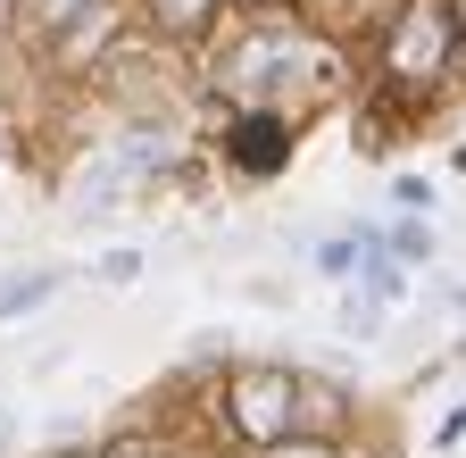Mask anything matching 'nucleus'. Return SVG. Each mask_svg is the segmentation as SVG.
Returning <instances> with one entry per match:
<instances>
[{"mask_svg": "<svg viewBox=\"0 0 466 458\" xmlns=\"http://www.w3.org/2000/svg\"><path fill=\"white\" fill-rule=\"evenodd\" d=\"M233 417H242V433L275 442V433H283V417H291V375H275V367L242 375V383H233Z\"/></svg>", "mask_w": 466, "mask_h": 458, "instance_id": "f257e3e1", "label": "nucleus"}, {"mask_svg": "<svg viewBox=\"0 0 466 458\" xmlns=\"http://www.w3.org/2000/svg\"><path fill=\"white\" fill-rule=\"evenodd\" d=\"M233 158L258 167V176H267V167H283V126H275V117H242V126H233Z\"/></svg>", "mask_w": 466, "mask_h": 458, "instance_id": "f03ea898", "label": "nucleus"}, {"mask_svg": "<svg viewBox=\"0 0 466 458\" xmlns=\"http://www.w3.org/2000/svg\"><path fill=\"white\" fill-rule=\"evenodd\" d=\"M58 283H67L58 267H25V275H9V283H0V325H9V317H25V309H42Z\"/></svg>", "mask_w": 466, "mask_h": 458, "instance_id": "7ed1b4c3", "label": "nucleus"}, {"mask_svg": "<svg viewBox=\"0 0 466 458\" xmlns=\"http://www.w3.org/2000/svg\"><path fill=\"white\" fill-rule=\"evenodd\" d=\"M433 50H441V17H433V9H417V17H408V34H400V50H391V59H400V67H433Z\"/></svg>", "mask_w": 466, "mask_h": 458, "instance_id": "20e7f679", "label": "nucleus"}, {"mask_svg": "<svg viewBox=\"0 0 466 458\" xmlns=\"http://www.w3.org/2000/svg\"><path fill=\"white\" fill-rule=\"evenodd\" d=\"M367 292H375V300H400V292H408V275H400V259H383V250L367 259Z\"/></svg>", "mask_w": 466, "mask_h": 458, "instance_id": "39448f33", "label": "nucleus"}, {"mask_svg": "<svg viewBox=\"0 0 466 458\" xmlns=\"http://www.w3.org/2000/svg\"><path fill=\"white\" fill-rule=\"evenodd\" d=\"M150 9H158L167 25H184V34H192V25H200V17L217 9V0H150Z\"/></svg>", "mask_w": 466, "mask_h": 458, "instance_id": "423d86ee", "label": "nucleus"}, {"mask_svg": "<svg viewBox=\"0 0 466 458\" xmlns=\"http://www.w3.org/2000/svg\"><path fill=\"white\" fill-rule=\"evenodd\" d=\"M92 275H100V283H134V275H142V250H108Z\"/></svg>", "mask_w": 466, "mask_h": 458, "instance_id": "0eeeda50", "label": "nucleus"}, {"mask_svg": "<svg viewBox=\"0 0 466 458\" xmlns=\"http://www.w3.org/2000/svg\"><path fill=\"white\" fill-rule=\"evenodd\" d=\"M25 9H34L42 25H67V17H76V0H25Z\"/></svg>", "mask_w": 466, "mask_h": 458, "instance_id": "6e6552de", "label": "nucleus"}, {"mask_svg": "<svg viewBox=\"0 0 466 458\" xmlns=\"http://www.w3.org/2000/svg\"><path fill=\"white\" fill-rule=\"evenodd\" d=\"M275 458H325V450H275Z\"/></svg>", "mask_w": 466, "mask_h": 458, "instance_id": "1a4fd4ad", "label": "nucleus"}, {"mask_svg": "<svg viewBox=\"0 0 466 458\" xmlns=\"http://www.w3.org/2000/svg\"><path fill=\"white\" fill-rule=\"evenodd\" d=\"M9 433H17V425H9V417H0V450H9Z\"/></svg>", "mask_w": 466, "mask_h": 458, "instance_id": "9d476101", "label": "nucleus"}]
</instances>
